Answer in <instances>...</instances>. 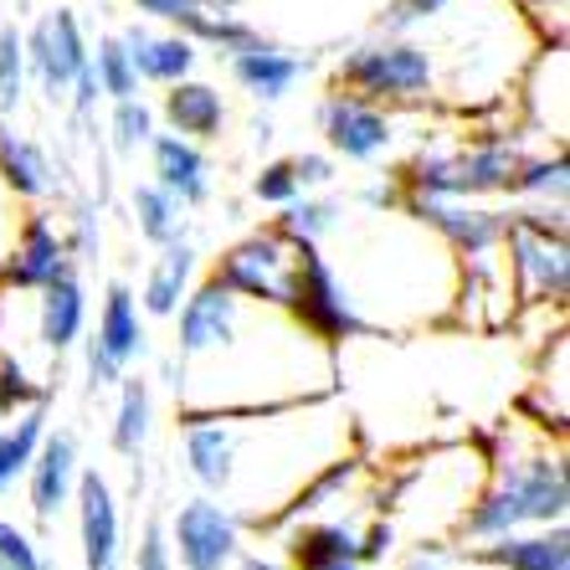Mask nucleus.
<instances>
[{"label": "nucleus", "mask_w": 570, "mask_h": 570, "mask_svg": "<svg viewBox=\"0 0 570 570\" xmlns=\"http://www.w3.org/2000/svg\"><path fill=\"white\" fill-rule=\"evenodd\" d=\"M82 371H88V391H94V396H98V391H114V385L124 381V371L108 360V350L98 345L94 334L82 340Z\"/></svg>", "instance_id": "40"}, {"label": "nucleus", "mask_w": 570, "mask_h": 570, "mask_svg": "<svg viewBox=\"0 0 570 570\" xmlns=\"http://www.w3.org/2000/svg\"><path fill=\"white\" fill-rule=\"evenodd\" d=\"M293 273H298V247L283 237L278 226L242 237L212 267V278L226 283L232 293L253 298V304H278V308L293 304Z\"/></svg>", "instance_id": "10"}, {"label": "nucleus", "mask_w": 570, "mask_h": 570, "mask_svg": "<svg viewBox=\"0 0 570 570\" xmlns=\"http://www.w3.org/2000/svg\"><path fill=\"white\" fill-rule=\"evenodd\" d=\"M159 114H165V124H170L175 134H186V139H196V145H206V139H222V129H226L222 88H212V82H196V78L170 82V94H165Z\"/></svg>", "instance_id": "26"}, {"label": "nucleus", "mask_w": 570, "mask_h": 570, "mask_svg": "<svg viewBox=\"0 0 570 570\" xmlns=\"http://www.w3.org/2000/svg\"><path fill=\"white\" fill-rule=\"evenodd\" d=\"M134 6H139L149 21H165V27L186 31L200 47H222V52H232L237 41H247L257 31L253 21H242V16L216 11V0H134Z\"/></svg>", "instance_id": "21"}, {"label": "nucleus", "mask_w": 570, "mask_h": 570, "mask_svg": "<svg viewBox=\"0 0 570 570\" xmlns=\"http://www.w3.org/2000/svg\"><path fill=\"white\" fill-rule=\"evenodd\" d=\"M524 11H530V21L544 31V37H566V6L570 0H519Z\"/></svg>", "instance_id": "43"}, {"label": "nucleus", "mask_w": 570, "mask_h": 570, "mask_svg": "<svg viewBox=\"0 0 570 570\" xmlns=\"http://www.w3.org/2000/svg\"><path fill=\"white\" fill-rule=\"evenodd\" d=\"M278 232L288 242H330L334 226L345 222V206L334 196H308V190H298V196L288 200V206H278Z\"/></svg>", "instance_id": "32"}, {"label": "nucleus", "mask_w": 570, "mask_h": 570, "mask_svg": "<svg viewBox=\"0 0 570 570\" xmlns=\"http://www.w3.org/2000/svg\"><path fill=\"white\" fill-rule=\"evenodd\" d=\"M94 340L108 350V360H114L119 371H129L134 360L149 355V334H145L139 298H134L129 283H108V298H104V314H98Z\"/></svg>", "instance_id": "25"}, {"label": "nucleus", "mask_w": 570, "mask_h": 570, "mask_svg": "<svg viewBox=\"0 0 570 570\" xmlns=\"http://www.w3.org/2000/svg\"><path fill=\"white\" fill-rule=\"evenodd\" d=\"M298 247V273H293V314L330 345H350V340H371V324L355 314L345 283L334 278V263L324 253V242H293Z\"/></svg>", "instance_id": "9"}, {"label": "nucleus", "mask_w": 570, "mask_h": 570, "mask_svg": "<svg viewBox=\"0 0 570 570\" xmlns=\"http://www.w3.org/2000/svg\"><path fill=\"white\" fill-rule=\"evenodd\" d=\"M0 570H52V566H47V556L21 524L0 519Z\"/></svg>", "instance_id": "37"}, {"label": "nucleus", "mask_w": 570, "mask_h": 570, "mask_svg": "<svg viewBox=\"0 0 570 570\" xmlns=\"http://www.w3.org/2000/svg\"><path fill=\"white\" fill-rule=\"evenodd\" d=\"M334 263V257H330ZM334 278L345 283L355 314L371 324V340L385 330H406V324H438L452 314L458 298V253L416 222L406 206L350 237V257L334 263Z\"/></svg>", "instance_id": "3"}, {"label": "nucleus", "mask_w": 570, "mask_h": 570, "mask_svg": "<svg viewBox=\"0 0 570 570\" xmlns=\"http://www.w3.org/2000/svg\"><path fill=\"white\" fill-rule=\"evenodd\" d=\"M318 570H365L360 560H334V566H318Z\"/></svg>", "instance_id": "46"}, {"label": "nucleus", "mask_w": 570, "mask_h": 570, "mask_svg": "<svg viewBox=\"0 0 570 570\" xmlns=\"http://www.w3.org/2000/svg\"><path fill=\"white\" fill-rule=\"evenodd\" d=\"M412 37L432 57L438 94L458 108H499L514 98L544 31L519 0H442Z\"/></svg>", "instance_id": "4"}, {"label": "nucleus", "mask_w": 570, "mask_h": 570, "mask_svg": "<svg viewBox=\"0 0 570 570\" xmlns=\"http://www.w3.org/2000/svg\"><path fill=\"white\" fill-rule=\"evenodd\" d=\"M237 566L242 570H283V566H273V560H263V556H237Z\"/></svg>", "instance_id": "45"}, {"label": "nucleus", "mask_w": 570, "mask_h": 570, "mask_svg": "<svg viewBox=\"0 0 570 570\" xmlns=\"http://www.w3.org/2000/svg\"><path fill=\"white\" fill-rule=\"evenodd\" d=\"M16 226H21V216H16V196H11V190H6V180H0V257L11 253Z\"/></svg>", "instance_id": "44"}, {"label": "nucleus", "mask_w": 570, "mask_h": 570, "mask_svg": "<svg viewBox=\"0 0 570 570\" xmlns=\"http://www.w3.org/2000/svg\"><path fill=\"white\" fill-rule=\"evenodd\" d=\"M72 504H78L82 570H119V504H114V489L98 468L78 473Z\"/></svg>", "instance_id": "19"}, {"label": "nucleus", "mask_w": 570, "mask_h": 570, "mask_svg": "<svg viewBox=\"0 0 570 570\" xmlns=\"http://www.w3.org/2000/svg\"><path fill=\"white\" fill-rule=\"evenodd\" d=\"M489 452V478L473 509L458 524L463 544L499 540L509 530H540L570 519V473H566V426L519 412L499 426Z\"/></svg>", "instance_id": "5"}, {"label": "nucleus", "mask_w": 570, "mask_h": 570, "mask_svg": "<svg viewBox=\"0 0 570 570\" xmlns=\"http://www.w3.org/2000/svg\"><path fill=\"white\" fill-rule=\"evenodd\" d=\"M288 165H293V175H298V190H324V186H334V159L318 155V149H308V155H293Z\"/></svg>", "instance_id": "41"}, {"label": "nucleus", "mask_w": 570, "mask_h": 570, "mask_svg": "<svg viewBox=\"0 0 570 570\" xmlns=\"http://www.w3.org/2000/svg\"><path fill=\"white\" fill-rule=\"evenodd\" d=\"M88 62H94V78H98V94L104 98H134L139 94V72L129 62V47L124 37H104L98 47H88Z\"/></svg>", "instance_id": "34"}, {"label": "nucleus", "mask_w": 570, "mask_h": 570, "mask_svg": "<svg viewBox=\"0 0 570 570\" xmlns=\"http://www.w3.org/2000/svg\"><path fill=\"white\" fill-rule=\"evenodd\" d=\"M134 222H139V237H145L149 247H165V242L186 237V206L175 196H165L155 180H149V186H134Z\"/></svg>", "instance_id": "33"}, {"label": "nucleus", "mask_w": 570, "mask_h": 570, "mask_svg": "<svg viewBox=\"0 0 570 570\" xmlns=\"http://www.w3.org/2000/svg\"><path fill=\"white\" fill-rule=\"evenodd\" d=\"M41 432H47V401H31L16 416H6V426H0V493L11 489L16 478H27Z\"/></svg>", "instance_id": "29"}, {"label": "nucleus", "mask_w": 570, "mask_h": 570, "mask_svg": "<svg viewBox=\"0 0 570 570\" xmlns=\"http://www.w3.org/2000/svg\"><path fill=\"white\" fill-rule=\"evenodd\" d=\"M21 47H27V72L41 82V94L52 104H62L72 94L78 72L88 67V37H82L78 16L67 6H57L31 31H21Z\"/></svg>", "instance_id": "13"}, {"label": "nucleus", "mask_w": 570, "mask_h": 570, "mask_svg": "<svg viewBox=\"0 0 570 570\" xmlns=\"http://www.w3.org/2000/svg\"><path fill=\"white\" fill-rule=\"evenodd\" d=\"M21 98H27V47L16 27H0V114H16Z\"/></svg>", "instance_id": "36"}, {"label": "nucleus", "mask_w": 570, "mask_h": 570, "mask_svg": "<svg viewBox=\"0 0 570 570\" xmlns=\"http://www.w3.org/2000/svg\"><path fill=\"white\" fill-rule=\"evenodd\" d=\"M149 416H155L149 381L124 375V381H119V412H114V426H108V442H114V452H119V458H139V452H145Z\"/></svg>", "instance_id": "30"}, {"label": "nucleus", "mask_w": 570, "mask_h": 570, "mask_svg": "<svg viewBox=\"0 0 570 570\" xmlns=\"http://www.w3.org/2000/svg\"><path fill=\"white\" fill-rule=\"evenodd\" d=\"M170 534H165V519H149L145 534H139V556H134V570H175L170 566Z\"/></svg>", "instance_id": "39"}, {"label": "nucleus", "mask_w": 570, "mask_h": 570, "mask_svg": "<svg viewBox=\"0 0 570 570\" xmlns=\"http://www.w3.org/2000/svg\"><path fill=\"white\" fill-rule=\"evenodd\" d=\"M504 263L514 298L530 308H566L570 298V247L566 206H514L504 222Z\"/></svg>", "instance_id": "7"}, {"label": "nucleus", "mask_w": 570, "mask_h": 570, "mask_svg": "<svg viewBox=\"0 0 570 570\" xmlns=\"http://www.w3.org/2000/svg\"><path fill=\"white\" fill-rule=\"evenodd\" d=\"M67 247H72V253H78L82 263H94V257H98V216H94V206H78Z\"/></svg>", "instance_id": "42"}, {"label": "nucleus", "mask_w": 570, "mask_h": 570, "mask_svg": "<svg viewBox=\"0 0 570 570\" xmlns=\"http://www.w3.org/2000/svg\"><path fill=\"white\" fill-rule=\"evenodd\" d=\"M524 206H566L570 200V165H566V149H544V155H530L519 165L514 175V190Z\"/></svg>", "instance_id": "31"}, {"label": "nucleus", "mask_w": 570, "mask_h": 570, "mask_svg": "<svg viewBox=\"0 0 570 570\" xmlns=\"http://www.w3.org/2000/svg\"><path fill=\"white\" fill-rule=\"evenodd\" d=\"M406 570H426V550H422V556H416V560H412V566H406Z\"/></svg>", "instance_id": "47"}, {"label": "nucleus", "mask_w": 570, "mask_h": 570, "mask_svg": "<svg viewBox=\"0 0 570 570\" xmlns=\"http://www.w3.org/2000/svg\"><path fill=\"white\" fill-rule=\"evenodd\" d=\"M27 489H31V519L37 524H57L72 489H78V438L72 432H41L37 458L27 468Z\"/></svg>", "instance_id": "18"}, {"label": "nucleus", "mask_w": 570, "mask_h": 570, "mask_svg": "<svg viewBox=\"0 0 570 570\" xmlns=\"http://www.w3.org/2000/svg\"><path fill=\"white\" fill-rule=\"evenodd\" d=\"M145 149H149V165H155V186L165 196H175L186 212L212 200V165H206L196 139L170 129V134H149Z\"/></svg>", "instance_id": "20"}, {"label": "nucleus", "mask_w": 570, "mask_h": 570, "mask_svg": "<svg viewBox=\"0 0 570 570\" xmlns=\"http://www.w3.org/2000/svg\"><path fill=\"white\" fill-rule=\"evenodd\" d=\"M180 452L200 493H212L242 524L273 530L318 468L355 452V426L334 412V396L267 412H200L186 416Z\"/></svg>", "instance_id": "2"}, {"label": "nucleus", "mask_w": 570, "mask_h": 570, "mask_svg": "<svg viewBox=\"0 0 570 570\" xmlns=\"http://www.w3.org/2000/svg\"><path fill=\"white\" fill-rule=\"evenodd\" d=\"M175 406L200 412H267L334 396L340 360L293 308L253 304L206 278L175 308Z\"/></svg>", "instance_id": "1"}, {"label": "nucleus", "mask_w": 570, "mask_h": 570, "mask_svg": "<svg viewBox=\"0 0 570 570\" xmlns=\"http://www.w3.org/2000/svg\"><path fill=\"white\" fill-rule=\"evenodd\" d=\"M226 67H232V78L257 98V104H283V98L298 88V78L308 72V62L278 41H267L263 31H253L247 41H237L232 52H226Z\"/></svg>", "instance_id": "17"}, {"label": "nucleus", "mask_w": 570, "mask_h": 570, "mask_svg": "<svg viewBox=\"0 0 570 570\" xmlns=\"http://www.w3.org/2000/svg\"><path fill=\"white\" fill-rule=\"evenodd\" d=\"M473 556L493 560L499 570H570V530L540 524V530H509L499 540L473 544Z\"/></svg>", "instance_id": "24"}, {"label": "nucleus", "mask_w": 570, "mask_h": 570, "mask_svg": "<svg viewBox=\"0 0 570 570\" xmlns=\"http://www.w3.org/2000/svg\"><path fill=\"white\" fill-rule=\"evenodd\" d=\"M149 134H155V108L139 94L119 98V104H114V119H108V145H114V155H139V149L149 145Z\"/></svg>", "instance_id": "35"}, {"label": "nucleus", "mask_w": 570, "mask_h": 570, "mask_svg": "<svg viewBox=\"0 0 570 570\" xmlns=\"http://www.w3.org/2000/svg\"><path fill=\"white\" fill-rule=\"evenodd\" d=\"M0 180H6V190L16 200H47L57 190V170L47 149L37 139H27V134L6 129V124H0Z\"/></svg>", "instance_id": "28"}, {"label": "nucleus", "mask_w": 570, "mask_h": 570, "mask_svg": "<svg viewBox=\"0 0 570 570\" xmlns=\"http://www.w3.org/2000/svg\"><path fill=\"white\" fill-rule=\"evenodd\" d=\"M524 159H530L524 134H478L468 145L416 149L412 165L401 170V190L438 200L504 196V190H514V175Z\"/></svg>", "instance_id": "6"}, {"label": "nucleus", "mask_w": 570, "mask_h": 570, "mask_svg": "<svg viewBox=\"0 0 570 570\" xmlns=\"http://www.w3.org/2000/svg\"><path fill=\"white\" fill-rule=\"evenodd\" d=\"M253 196L263 200V206H288V200L298 196V175H293L288 159H267L253 180Z\"/></svg>", "instance_id": "38"}, {"label": "nucleus", "mask_w": 570, "mask_h": 570, "mask_svg": "<svg viewBox=\"0 0 570 570\" xmlns=\"http://www.w3.org/2000/svg\"><path fill=\"white\" fill-rule=\"evenodd\" d=\"M566 78H570V57H566V37H544L540 52L524 67V114H530V129L540 134L544 145L566 149V129H570V108H566Z\"/></svg>", "instance_id": "14"}, {"label": "nucleus", "mask_w": 570, "mask_h": 570, "mask_svg": "<svg viewBox=\"0 0 570 570\" xmlns=\"http://www.w3.org/2000/svg\"><path fill=\"white\" fill-rule=\"evenodd\" d=\"M190 278H196V247H190V237L165 242L155 267H149L145 288H139V308H145L149 318H175L180 298L190 293Z\"/></svg>", "instance_id": "27"}, {"label": "nucleus", "mask_w": 570, "mask_h": 570, "mask_svg": "<svg viewBox=\"0 0 570 570\" xmlns=\"http://www.w3.org/2000/svg\"><path fill=\"white\" fill-rule=\"evenodd\" d=\"M165 534H170V556H180L186 570H232L242 556V519L216 504L212 493L186 499Z\"/></svg>", "instance_id": "11"}, {"label": "nucleus", "mask_w": 570, "mask_h": 570, "mask_svg": "<svg viewBox=\"0 0 570 570\" xmlns=\"http://www.w3.org/2000/svg\"><path fill=\"white\" fill-rule=\"evenodd\" d=\"M318 134H324L330 155H345L355 165H375V159L391 155V145H396V119H391L385 104H371V98L334 88L318 104Z\"/></svg>", "instance_id": "12"}, {"label": "nucleus", "mask_w": 570, "mask_h": 570, "mask_svg": "<svg viewBox=\"0 0 570 570\" xmlns=\"http://www.w3.org/2000/svg\"><path fill=\"white\" fill-rule=\"evenodd\" d=\"M124 47H129V62L139 72V82H155V88H170V82L190 78L200 67V41H190L186 31H149V27H129L124 31Z\"/></svg>", "instance_id": "22"}, {"label": "nucleus", "mask_w": 570, "mask_h": 570, "mask_svg": "<svg viewBox=\"0 0 570 570\" xmlns=\"http://www.w3.org/2000/svg\"><path fill=\"white\" fill-rule=\"evenodd\" d=\"M334 78H340L345 94H360L385 108H412V104L438 98L432 57H426V47L412 31H406V37H391V31H385L381 41H365V47L345 52L340 67H334Z\"/></svg>", "instance_id": "8"}, {"label": "nucleus", "mask_w": 570, "mask_h": 570, "mask_svg": "<svg viewBox=\"0 0 570 570\" xmlns=\"http://www.w3.org/2000/svg\"><path fill=\"white\" fill-rule=\"evenodd\" d=\"M416 222H426L448 242L458 257L489 253V247H504V222L509 212H489V206H473V200H438V196H406L401 200Z\"/></svg>", "instance_id": "15"}, {"label": "nucleus", "mask_w": 570, "mask_h": 570, "mask_svg": "<svg viewBox=\"0 0 570 570\" xmlns=\"http://www.w3.org/2000/svg\"><path fill=\"white\" fill-rule=\"evenodd\" d=\"M37 340L41 350L52 360H62L67 350L82 340V318H88V293H82L78 273L67 267V273H57L47 288H37Z\"/></svg>", "instance_id": "23"}, {"label": "nucleus", "mask_w": 570, "mask_h": 570, "mask_svg": "<svg viewBox=\"0 0 570 570\" xmlns=\"http://www.w3.org/2000/svg\"><path fill=\"white\" fill-rule=\"evenodd\" d=\"M67 267H72V247H67L62 232L37 212L16 226L11 253L0 257V283H11V288H21V293H37V288H47L57 273H67Z\"/></svg>", "instance_id": "16"}]
</instances>
